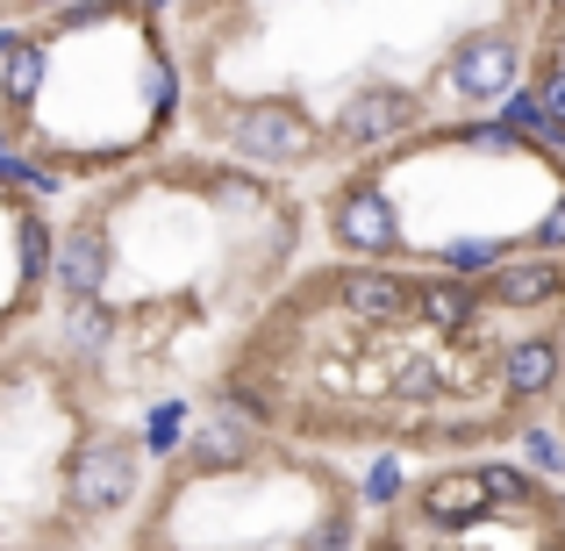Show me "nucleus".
<instances>
[{
    "instance_id": "nucleus-11",
    "label": "nucleus",
    "mask_w": 565,
    "mask_h": 551,
    "mask_svg": "<svg viewBox=\"0 0 565 551\" xmlns=\"http://www.w3.org/2000/svg\"><path fill=\"white\" fill-rule=\"evenodd\" d=\"M480 316H487V301H480L472 279H451V273L415 279V322H423L429 337H472Z\"/></svg>"
},
{
    "instance_id": "nucleus-6",
    "label": "nucleus",
    "mask_w": 565,
    "mask_h": 551,
    "mask_svg": "<svg viewBox=\"0 0 565 551\" xmlns=\"http://www.w3.org/2000/svg\"><path fill=\"white\" fill-rule=\"evenodd\" d=\"M415 123H423V100L415 94H401V86H359V94L322 123V137H330L337 151H380V144L408 137Z\"/></svg>"
},
{
    "instance_id": "nucleus-22",
    "label": "nucleus",
    "mask_w": 565,
    "mask_h": 551,
    "mask_svg": "<svg viewBox=\"0 0 565 551\" xmlns=\"http://www.w3.org/2000/svg\"><path fill=\"white\" fill-rule=\"evenodd\" d=\"M558 251H565V193L544 208V222H537V258H558Z\"/></svg>"
},
{
    "instance_id": "nucleus-7",
    "label": "nucleus",
    "mask_w": 565,
    "mask_h": 551,
    "mask_svg": "<svg viewBox=\"0 0 565 551\" xmlns=\"http://www.w3.org/2000/svg\"><path fill=\"white\" fill-rule=\"evenodd\" d=\"M487 516L494 509H487L480 466H444V473H429V480L415 487V523L437 530V538H472Z\"/></svg>"
},
{
    "instance_id": "nucleus-26",
    "label": "nucleus",
    "mask_w": 565,
    "mask_h": 551,
    "mask_svg": "<svg viewBox=\"0 0 565 551\" xmlns=\"http://www.w3.org/2000/svg\"><path fill=\"white\" fill-rule=\"evenodd\" d=\"M244 551H294V544H244Z\"/></svg>"
},
{
    "instance_id": "nucleus-13",
    "label": "nucleus",
    "mask_w": 565,
    "mask_h": 551,
    "mask_svg": "<svg viewBox=\"0 0 565 551\" xmlns=\"http://www.w3.org/2000/svg\"><path fill=\"white\" fill-rule=\"evenodd\" d=\"M186 458H193L201 473H207V466H215V473L250 466V423H244V415H230V409H215V415H207V423L186 437Z\"/></svg>"
},
{
    "instance_id": "nucleus-14",
    "label": "nucleus",
    "mask_w": 565,
    "mask_h": 551,
    "mask_svg": "<svg viewBox=\"0 0 565 551\" xmlns=\"http://www.w3.org/2000/svg\"><path fill=\"white\" fill-rule=\"evenodd\" d=\"M43 80H51V51H43V36H14L8 57H0V108L22 115L29 100L43 94Z\"/></svg>"
},
{
    "instance_id": "nucleus-25",
    "label": "nucleus",
    "mask_w": 565,
    "mask_h": 551,
    "mask_svg": "<svg viewBox=\"0 0 565 551\" xmlns=\"http://www.w3.org/2000/svg\"><path fill=\"white\" fill-rule=\"evenodd\" d=\"M365 551H408V544H401V538H373V544H365Z\"/></svg>"
},
{
    "instance_id": "nucleus-20",
    "label": "nucleus",
    "mask_w": 565,
    "mask_h": 551,
    "mask_svg": "<svg viewBox=\"0 0 565 551\" xmlns=\"http://www.w3.org/2000/svg\"><path fill=\"white\" fill-rule=\"evenodd\" d=\"M523 452H530V466L537 473H552V480H565V430H523Z\"/></svg>"
},
{
    "instance_id": "nucleus-15",
    "label": "nucleus",
    "mask_w": 565,
    "mask_h": 551,
    "mask_svg": "<svg viewBox=\"0 0 565 551\" xmlns=\"http://www.w3.org/2000/svg\"><path fill=\"white\" fill-rule=\"evenodd\" d=\"M501 258H509V251H501L494 236H458V244H444V273L451 279H487Z\"/></svg>"
},
{
    "instance_id": "nucleus-12",
    "label": "nucleus",
    "mask_w": 565,
    "mask_h": 551,
    "mask_svg": "<svg viewBox=\"0 0 565 551\" xmlns=\"http://www.w3.org/2000/svg\"><path fill=\"white\" fill-rule=\"evenodd\" d=\"M480 480H487V509H494V516H515V523H544V516H552L544 480H537V473H523V466H509V458L480 466Z\"/></svg>"
},
{
    "instance_id": "nucleus-10",
    "label": "nucleus",
    "mask_w": 565,
    "mask_h": 551,
    "mask_svg": "<svg viewBox=\"0 0 565 551\" xmlns=\"http://www.w3.org/2000/svg\"><path fill=\"white\" fill-rule=\"evenodd\" d=\"M494 372H501V386H509V401H544L565 380V337H552V330L509 337L501 359H494Z\"/></svg>"
},
{
    "instance_id": "nucleus-18",
    "label": "nucleus",
    "mask_w": 565,
    "mask_h": 551,
    "mask_svg": "<svg viewBox=\"0 0 565 551\" xmlns=\"http://www.w3.org/2000/svg\"><path fill=\"white\" fill-rule=\"evenodd\" d=\"M14 251H22V279H43V273H51V251H57V236L43 230L36 215H22V230H14Z\"/></svg>"
},
{
    "instance_id": "nucleus-4",
    "label": "nucleus",
    "mask_w": 565,
    "mask_h": 551,
    "mask_svg": "<svg viewBox=\"0 0 565 551\" xmlns=\"http://www.w3.org/2000/svg\"><path fill=\"white\" fill-rule=\"evenodd\" d=\"M523 57L530 43L515 36V29H480V36H466L451 51V65H444V86H451L458 100H472V108H487V100H509L515 86H523Z\"/></svg>"
},
{
    "instance_id": "nucleus-3",
    "label": "nucleus",
    "mask_w": 565,
    "mask_h": 551,
    "mask_svg": "<svg viewBox=\"0 0 565 551\" xmlns=\"http://www.w3.org/2000/svg\"><path fill=\"white\" fill-rule=\"evenodd\" d=\"M330 236L351 251L359 265H386V258H401V208H394V193H386L380 180H344L330 193Z\"/></svg>"
},
{
    "instance_id": "nucleus-19",
    "label": "nucleus",
    "mask_w": 565,
    "mask_h": 551,
    "mask_svg": "<svg viewBox=\"0 0 565 551\" xmlns=\"http://www.w3.org/2000/svg\"><path fill=\"white\" fill-rule=\"evenodd\" d=\"M294 551H359V523H351V509H330Z\"/></svg>"
},
{
    "instance_id": "nucleus-27",
    "label": "nucleus",
    "mask_w": 565,
    "mask_h": 551,
    "mask_svg": "<svg viewBox=\"0 0 565 551\" xmlns=\"http://www.w3.org/2000/svg\"><path fill=\"white\" fill-rule=\"evenodd\" d=\"M544 551H558V544H544Z\"/></svg>"
},
{
    "instance_id": "nucleus-21",
    "label": "nucleus",
    "mask_w": 565,
    "mask_h": 551,
    "mask_svg": "<svg viewBox=\"0 0 565 551\" xmlns=\"http://www.w3.org/2000/svg\"><path fill=\"white\" fill-rule=\"evenodd\" d=\"M401 487H408V480H401V458H394V452H380V458H373V473H365V501H373V509H394Z\"/></svg>"
},
{
    "instance_id": "nucleus-24",
    "label": "nucleus",
    "mask_w": 565,
    "mask_h": 551,
    "mask_svg": "<svg viewBox=\"0 0 565 551\" xmlns=\"http://www.w3.org/2000/svg\"><path fill=\"white\" fill-rule=\"evenodd\" d=\"M14 158H22V151H14V129H8V123H0V172H8V166H14Z\"/></svg>"
},
{
    "instance_id": "nucleus-23",
    "label": "nucleus",
    "mask_w": 565,
    "mask_h": 551,
    "mask_svg": "<svg viewBox=\"0 0 565 551\" xmlns=\"http://www.w3.org/2000/svg\"><path fill=\"white\" fill-rule=\"evenodd\" d=\"M537 100H544V115H552V123L565 129V65H558V57L544 65V80H537Z\"/></svg>"
},
{
    "instance_id": "nucleus-2",
    "label": "nucleus",
    "mask_w": 565,
    "mask_h": 551,
    "mask_svg": "<svg viewBox=\"0 0 565 551\" xmlns=\"http://www.w3.org/2000/svg\"><path fill=\"white\" fill-rule=\"evenodd\" d=\"M137 458H143V444L122 437V430L86 437L79 452H72V466H65V509L86 516V523L129 509V501H137Z\"/></svg>"
},
{
    "instance_id": "nucleus-5",
    "label": "nucleus",
    "mask_w": 565,
    "mask_h": 551,
    "mask_svg": "<svg viewBox=\"0 0 565 551\" xmlns=\"http://www.w3.org/2000/svg\"><path fill=\"white\" fill-rule=\"evenodd\" d=\"M322 279H330L337 316L351 330H401V322H415V279L394 273V265H337Z\"/></svg>"
},
{
    "instance_id": "nucleus-16",
    "label": "nucleus",
    "mask_w": 565,
    "mask_h": 551,
    "mask_svg": "<svg viewBox=\"0 0 565 551\" xmlns=\"http://www.w3.org/2000/svg\"><path fill=\"white\" fill-rule=\"evenodd\" d=\"M65 337L79 351H100L115 337V308L108 301H65Z\"/></svg>"
},
{
    "instance_id": "nucleus-1",
    "label": "nucleus",
    "mask_w": 565,
    "mask_h": 551,
    "mask_svg": "<svg viewBox=\"0 0 565 551\" xmlns=\"http://www.w3.org/2000/svg\"><path fill=\"white\" fill-rule=\"evenodd\" d=\"M222 144H230L236 158H244L250 172H287V166H316L322 151H330V137H322V123L301 108V100L287 94H265V100H236L222 123H207Z\"/></svg>"
},
{
    "instance_id": "nucleus-17",
    "label": "nucleus",
    "mask_w": 565,
    "mask_h": 551,
    "mask_svg": "<svg viewBox=\"0 0 565 551\" xmlns=\"http://www.w3.org/2000/svg\"><path fill=\"white\" fill-rule=\"evenodd\" d=\"M186 437V401H166V409H151V423H143V452L151 458H172Z\"/></svg>"
},
{
    "instance_id": "nucleus-8",
    "label": "nucleus",
    "mask_w": 565,
    "mask_h": 551,
    "mask_svg": "<svg viewBox=\"0 0 565 551\" xmlns=\"http://www.w3.org/2000/svg\"><path fill=\"white\" fill-rule=\"evenodd\" d=\"M487 308H509V316H537L565 294V265L558 258H501L487 279H472Z\"/></svg>"
},
{
    "instance_id": "nucleus-9",
    "label": "nucleus",
    "mask_w": 565,
    "mask_h": 551,
    "mask_svg": "<svg viewBox=\"0 0 565 551\" xmlns=\"http://www.w3.org/2000/svg\"><path fill=\"white\" fill-rule=\"evenodd\" d=\"M108 265H115V244H108V230H100V215H86L79 230L57 236V251H51V279H57L65 301H100Z\"/></svg>"
}]
</instances>
